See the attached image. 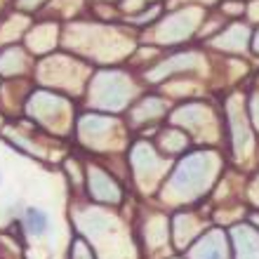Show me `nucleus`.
Here are the masks:
<instances>
[{
  "label": "nucleus",
  "mask_w": 259,
  "mask_h": 259,
  "mask_svg": "<svg viewBox=\"0 0 259 259\" xmlns=\"http://www.w3.org/2000/svg\"><path fill=\"white\" fill-rule=\"evenodd\" d=\"M203 158L200 156H193L189 158L184 165H179V170L177 175H175V186H184V189H189V186L193 184V182H198L200 179V172H203Z\"/></svg>",
  "instance_id": "obj_1"
},
{
  "label": "nucleus",
  "mask_w": 259,
  "mask_h": 259,
  "mask_svg": "<svg viewBox=\"0 0 259 259\" xmlns=\"http://www.w3.org/2000/svg\"><path fill=\"white\" fill-rule=\"evenodd\" d=\"M45 214H40L38 210H31L28 212V231L31 233H42L45 231Z\"/></svg>",
  "instance_id": "obj_2"
}]
</instances>
